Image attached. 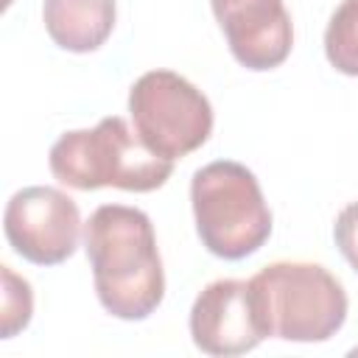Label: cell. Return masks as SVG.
I'll use <instances>...</instances> for the list:
<instances>
[{
  "instance_id": "obj_1",
  "label": "cell",
  "mask_w": 358,
  "mask_h": 358,
  "mask_svg": "<svg viewBox=\"0 0 358 358\" xmlns=\"http://www.w3.org/2000/svg\"><path fill=\"white\" fill-rule=\"evenodd\" d=\"M101 305L126 322L151 316L165 296L162 257L151 218L126 204H101L84 227Z\"/></svg>"
},
{
  "instance_id": "obj_2",
  "label": "cell",
  "mask_w": 358,
  "mask_h": 358,
  "mask_svg": "<svg viewBox=\"0 0 358 358\" xmlns=\"http://www.w3.org/2000/svg\"><path fill=\"white\" fill-rule=\"evenodd\" d=\"M48 165L62 185L76 190L120 187L148 193L173 173V162L154 154L117 115L103 117L95 129L64 131L53 143Z\"/></svg>"
},
{
  "instance_id": "obj_3",
  "label": "cell",
  "mask_w": 358,
  "mask_h": 358,
  "mask_svg": "<svg viewBox=\"0 0 358 358\" xmlns=\"http://www.w3.org/2000/svg\"><path fill=\"white\" fill-rule=\"evenodd\" d=\"M249 291L266 338L327 341L347 319V294L319 263H271L249 280Z\"/></svg>"
},
{
  "instance_id": "obj_4",
  "label": "cell",
  "mask_w": 358,
  "mask_h": 358,
  "mask_svg": "<svg viewBox=\"0 0 358 358\" xmlns=\"http://www.w3.org/2000/svg\"><path fill=\"white\" fill-rule=\"evenodd\" d=\"M190 201L196 232L207 252L224 260L255 255L271 235V210L255 173L232 159H215L193 173Z\"/></svg>"
},
{
  "instance_id": "obj_5",
  "label": "cell",
  "mask_w": 358,
  "mask_h": 358,
  "mask_svg": "<svg viewBox=\"0 0 358 358\" xmlns=\"http://www.w3.org/2000/svg\"><path fill=\"white\" fill-rule=\"evenodd\" d=\"M129 112L140 140L171 162L201 148L213 131L210 101L173 70L143 73L131 84Z\"/></svg>"
},
{
  "instance_id": "obj_6",
  "label": "cell",
  "mask_w": 358,
  "mask_h": 358,
  "mask_svg": "<svg viewBox=\"0 0 358 358\" xmlns=\"http://www.w3.org/2000/svg\"><path fill=\"white\" fill-rule=\"evenodd\" d=\"M11 249L36 266H59L78 249L81 215L76 201L50 185L17 190L3 213Z\"/></svg>"
},
{
  "instance_id": "obj_7",
  "label": "cell",
  "mask_w": 358,
  "mask_h": 358,
  "mask_svg": "<svg viewBox=\"0 0 358 358\" xmlns=\"http://www.w3.org/2000/svg\"><path fill=\"white\" fill-rule=\"evenodd\" d=\"M229 53L246 70L280 67L294 45L291 14L282 0H210Z\"/></svg>"
},
{
  "instance_id": "obj_8",
  "label": "cell",
  "mask_w": 358,
  "mask_h": 358,
  "mask_svg": "<svg viewBox=\"0 0 358 358\" xmlns=\"http://www.w3.org/2000/svg\"><path fill=\"white\" fill-rule=\"evenodd\" d=\"M190 336L201 352L218 358L243 355L255 350L266 336L255 316L249 282L243 280L210 282L190 308Z\"/></svg>"
},
{
  "instance_id": "obj_9",
  "label": "cell",
  "mask_w": 358,
  "mask_h": 358,
  "mask_svg": "<svg viewBox=\"0 0 358 358\" xmlns=\"http://www.w3.org/2000/svg\"><path fill=\"white\" fill-rule=\"evenodd\" d=\"M42 20L48 36L70 50H98L115 28V0H45Z\"/></svg>"
},
{
  "instance_id": "obj_10",
  "label": "cell",
  "mask_w": 358,
  "mask_h": 358,
  "mask_svg": "<svg viewBox=\"0 0 358 358\" xmlns=\"http://www.w3.org/2000/svg\"><path fill=\"white\" fill-rule=\"evenodd\" d=\"M327 62L344 73L358 76V0H341L324 31Z\"/></svg>"
},
{
  "instance_id": "obj_11",
  "label": "cell",
  "mask_w": 358,
  "mask_h": 358,
  "mask_svg": "<svg viewBox=\"0 0 358 358\" xmlns=\"http://www.w3.org/2000/svg\"><path fill=\"white\" fill-rule=\"evenodd\" d=\"M0 274H3V338H11L28 327L34 313V294L31 285L11 271V266H3Z\"/></svg>"
},
{
  "instance_id": "obj_12",
  "label": "cell",
  "mask_w": 358,
  "mask_h": 358,
  "mask_svg": "<svg viewBox=\"0 0 358 358\" xmlns=\"http://www.w3.org/2000/svg\"><path fill=\"white\" fill-rule=\"evenodd\" d=\"M333 238L338 252L344 255V260L352 266V271L358 274V201L347 204L333 224Z\"/></svg>"
}]
</instances>
